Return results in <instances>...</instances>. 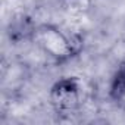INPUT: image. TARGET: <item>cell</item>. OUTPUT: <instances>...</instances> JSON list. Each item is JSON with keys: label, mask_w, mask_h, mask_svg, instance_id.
Returning <instances> with one entry per match:
<instances>
[{"label": "cell", "mask_w": 125, "mask_h": 125, "mask_svg": "<svg viewBox=\"0 0 125 125\" xmlns=\"http://www.w3.org/2000/svg\"><path fill=\"white\" fill-rule=\"evenodd\" d=\"M30 40L49 57L59 62L72 59L81 50V38L53 24H40L32 27Z\"/></svg>", "instance_id": "1"}, {"label": "cell", "mask_w": 125, "mask_h": 125, "mask_svg": "<svg viewBox=\"0 0 125 125\" xmlns=\"http://www.w3.org/2000/svg\"><path fill=\"white\" fill-rule=\"evenodd\" d=\"M50 104L57 115L71 116L84 104L85 90L84 84L77 77H65L56 81L50 88Z\"/></svg>", "instance_id": "2"}, {"label": "cell", "mask_w": 125, "mask_h": 125, "mask_svg": "<svg viewBox=\"0 0 125 125\" xmlns=\"http://www.w3.org/2000/svg\"><path fill=\"white\" fill-rule=\"evenodd\" d=\"M110 99L121 107L125 109V63H122L115 72L110 83Z\"/></svg>", "instance_id": "3"}]
</instances>
